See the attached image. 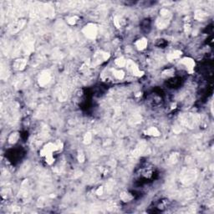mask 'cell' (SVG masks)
<instances>
[{
	"instance_id": "6da1fadb",
	"label": "cell",
	"mask_w": 214,
	"mask_h": 214,
	"mask_svg": "<svg viewBox=\"0 0 214 214\" xmlns=\"http://www.w3.org/2000/svg\"><path fill=\"white\" fill-rule=\"evenodd\" d=\"M82 32L85 34L87 39H95L97 36L98 33V28L95 24H88L83 28Z\"/></svg>"
},
{
	"instance_id": "7a4b0ae2",
	"label": "cell",
	"mask_w": 214,
	"mask_h": 214,
	"mask_svg": "<svg viewBox=\"0 0 214 214\" xmlns=\"http://www.w3.org/2000/svg\"><path fill=\"white\" fill-rule=\"evenodd\" d=\"M110 54L105 52V51H99L94 54L92 59V64L93 65H99L103 62L106 61L110 58Z\"/></svg>"
},
{
	"instance_id": "3957f363",
	"label": "cell",
	"mask_w": 214,
	"mask_h": 214,
	"mask_svg": "<svg viewBox=\"0 0 214 214\" xmlns=\"http://www.w3.org/2000/svg\"><path fill=\"white\" fill-rule=\"evenodd\" d=\"M126 68L128 69V70L131 73L133 74L136 77H141L142 75H144V72L142 70H141L138 67V65L136 64L134 62L133 60H131V59H128L126 60Z\"/></svg>"
},
{
	"instance_id": "277c9868",
	"label": "cell",
	"mask_w": 214,
	"mask_h": 214,
	"mask_svg": "<svg viewBox=\"0 0 214 214\" xmlns=\"http://www.w3.org/2000/svg\"><path fill=\"white\" fill-rule=\"evenodd\" d=\"M180 63L186 67L187 72L189 74H193V72H194V68H195L196 63H195V61L192 58H189V57L182 58L180 60Z\"/></svg>"
},
{
	"instance_id": "5b68a950",
	"label": "cell",
	"mask_w": 214,
	"mask_h": 214,
	"mask_svg": "<svg viewBox=\"0 0 214 214\" xmlns=\"http://www.w3.org/2000/svg\"><path fill=\"white\" fill-rule=\"evenodd\" d=\"M50 80H51L50 74L49 72H47V71H44V72H43L41 75H39V78L38 82H39V86L44 87V86H45L46 85H48Z\"/></svg>"
},
{
	"instance_id": "8992f818",
	"label": "cell",
	"mask_w": 214,
	"mask_h": 214,
	"mask_svg": "<svg viewBox=\"0 0 214 214\" xmlns=\"http://www.w3.org/2000/svg\"><path fill=\"white\" fill-rule=\"evenodd\" d=\"M147 44H148V41L146 38H141L139 39L136 41L135 45H136V48L138 50H144L147 47Z\"/></svg>"
},
{
	"instance_id": "52a82bcc",
	"label": "cell",
	"mask_w": 214,
	"mask_h": 214,
	"mask_svg": "<svg viewBox=\"0 0 214 214\" xmlns=\"http://www.w3.org/2000/svg\"><path fill=\"white\" fill-rule=\"evenodd\" d=\"M26 64H27V61L25 59H16V60L14 62L13 66H14V68L15 70L19 71V70H24L25 67H26Z\"/></svg>"
},
{
	"instance_id": "ba28073f",
	"label": "cell",
	"mask_w": 214,
	"mask_h": 214,
	"mask_svg": "<svg viewBox=\"0 0 214 214\" xmlns=\"http://www.w3.org/2000/svg\"><path fill=\"white\" fill-rule=\"evenodd\" d=\"M145 132L148 136H151V137H157V136H160V131L155 126H151L147 130H146Z\"/></svg>"
},
{
	"instance_id": "9c48e42d",
	"label": "cell",
	"mask_w": 214,
	"mask_h": 214,
	"mask_svg": "<svg viewBox=\"0 0 214 214\" xmlns=\"http://www.w3.org/2000/svg\"><path fill=\"white\" fill-rule=\"evenodd\" d=\"M182 56V51L180 50H174L171 53H169L166 56V59L169 61H173V60H176L181 58Z\"/></svg>"
},
{
	"instance_id": "30bf717a",
	"label": "cell",
	"mask_w": 214,
	"mask_h": 214,
	"mask_svg": "<svg viewBox=\"0 0 214 214\" xmlns=\"http://www.w3.org/2000/svg\"><path fill=\"white\" fill-rule=\"evenodd\" d=\"M112 74L114 75V77L116 79V80H123L124 77H125V72L121 69L120 70H116V69H112Z\"/></svg>"
},
{
	"instance_id": "8fae6325",
	"label": "cell",
	"mask_w": 214,
	"mask_h": 214,
	"mask_svg": "<svg viewBox=\"0 0 214 214\" xmlns=\"http://www.w3.org/2000/svg\"><path fill=\"white\" fill-rule=\"evenodd\" d=\"M120 198L121 199L125 202V203H127V202H130V201H131L132 199L134 198V197L131 194V193H126V192H124L121 194V196H120Z\"/></svg>"
},
{
	"instance_id": "7c38bea8",
	"label": "cell",
	"mask_w": 214,
	"mask_h": 214,
	"mask_svg": "<svg viewBox=\"0 0 214 214\" xmlns=\"http://www.w3.org/2000/svg\"><path fill=\"white\" fill-rule=\"evenodd\" d=\"M19 139V135L18 132H13L10 136H9V142L10 144H14Z\"/></svg>"
},
{
	"instance_id": "4fadbf2b",
	"label": "cell",
	"mask_w": 214,
	"mask_h": 214,
	"mask_svg": "<svg viewBox=\"0 0 214 214\" xmlns=\"http://www.w3.org/2000/svg\"><path fill=\"white\" fill-rule=\"evenodd\" d=\"M115 64L116 66L120 67V68H122L124 66H126V59L123 58V57H119L117 59H116L115 60Z\"/></svg>"
},
{
	"instance_id": "5bb4252c",
	"label": "cell",
	"mask_w": 214,
	"mask_h": 214,
	"mask_svg": "<svg viewBox=\"0 0 214 214\" xmlns=\"http://www.w3.org/2000/svg\"><path fill=\"white\" fill-rule=\"evenodd\" d=\"M114 24L116 25V28H121L125 24V21L121 17H116L114 19Z\"/></svg>"
},
{
	"instance_id": "9a60e30c",
	"label": "cell",
	"mask_w": 214,
	"mask_h": 214,
	"mask_svg": "<svg viewBox=\"0 0 214 214\" xmlns=\"http://www.w3.org/2000/svg\"><path fill=\"white\" fill-rule=\"evenodd\" d=\"M174 70L173 69H167V70H164L163 72H162V77L163 78H170V77H172L173 76V74H174Z\"/></svg>"
},
{
	"instance_id": "2e32d148",
	"label": "cell",
	"mask_w": 214,
	"mask_h": 214,
	"mask_svg": "<svg viewBox=\"0 0 214 214\" xmlns=\"http://www.w3.org/2000/svg\"><path fill=\"white\" fill-rule=\"evenodd\" d=\"M206 16H207L206 13H204V12L201 10L197 11L196 14H195V19H198V20H203V19H204L206 18Z\"/></svg>"
},
{
	"instance_id": "e0dca14e",
	"label": "cell",
	"mask_w": 214,
	"mask_h": 214,
	"mask_svg": "<svg viewBox=\"0 0 214 214\" xmlns=\"http://www.w3.org/2000/svg\"><path fill=\"white\" fill-rule=\"evenodd\" d=\"M79 21V17L78 16H72L70 17L68 19V24H70V25H75L76 24V23Z\"/></svg>"
},
{
	"instance_id": "ac0fdd59",
	"label": "cell",
	"mask_w": 214,
	"mask_h": 214,
	"mask_svg": "<svg viewBox=\"0 0 214 214\" xmlns=\"http://www.w3.org/2000/svg\"><path fill=\"white\" fill-rule=\"evenodd\" d=\"M91 141H92V135L90 132H88L84 136V143L85 144H90Z\"/></svg>"
},
{
	"instance_id": "d6986e66",
	"label": "cell",
	"mask_w": 214,
	"mask_h": 214,
	"mask_svg": "<svg viewBox=\"0 0 214 214\" xmlns=\"http://www.w3.org/2000/svg\"><path fill=\"white\" fill-rule=\"evenodd\" d=\"M78 160H79L80 162H83L85 160V155L83 153H80L78 155Z\"/></svg>"
},
{
	"instance_id": "ffe728a7",
	"label": "cell",
	"mask_w": 214,
	"mask_h": 214,
	"mask_svg": "<svg viewBox=\"0 0 214 214\" xmlns=\"http://www.w3.org/2000/svg\"><path fill=\"white\" fill-rule=\"evenodd\" d=\"M104 193V187H100L98 189L96 190V194L97 195H102Z\"/></svg>"
}]
</instances>
